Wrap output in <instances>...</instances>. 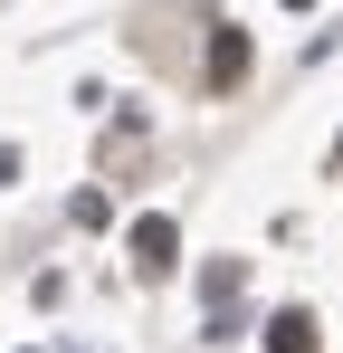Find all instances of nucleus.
<instances>
[{
	"label": "nucleus",
	"instance_id": "2",
	"mask_svg": "<svg viewBox=\"0 0 343 353\" xmlns=\"http://www.w3.org/2000/svg\"><path fill=\"white\" fill-rule=\"evenodd\" d=\"M267 353H315V315H295V305H286L277 325H267Z\"/></svg>",
	"mask_w": 343,
	"mask_h": 353
},
{
	"label": "nucleus",
	"instance_id": "1",
	"mask_svg": "<svg viewBox=\"0 0 343 353\" xmlns=\"http://www.w3.org/2000/svg\"><path fill=\"white\" fill-rule=\"evenodd\" d=\"M172 248H181V239H172L163 210H153V220H134V268H153V277H163V268H172Z\"/></svg>",
	"mask_w": 343,
	"mask_h": 353
},
{
	"label": "nucleus",
	"instance_id": "3",
	"mask_svg": "<svg viewBox=\"0 0 343 353\" xmlns=\"http://www.w3.org/2000/svg\"><path fill=\"white\" fill-rule=\"evenodd\" d=\"M238 67H248V48H238V29H220V48H210V77H220V86H229Z\"/></svg>",
	"mask_w": 343,
	"mask_h": 353
}]
</instances>
